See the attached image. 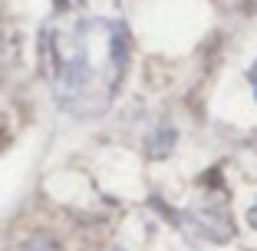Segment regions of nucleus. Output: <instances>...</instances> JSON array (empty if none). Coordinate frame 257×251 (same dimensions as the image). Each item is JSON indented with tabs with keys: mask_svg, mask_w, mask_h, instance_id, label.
I'll list each match as a JSON object with an SVG mask.
<instances>
[{
	"mask_svg": "<svg viewBox=\"0 0 257 251\" xmlns=\"http://www.w3.org/2000/svg\"><path fill=\"white\" fill-rule=\"evenodd\" d=\"M40 66L63 113L102 116L128 69V27L102 14H56L40 33Z\"/></svg>",
	"mask_w": 257,
	"mask_h": 251,
	"instance_id": "f257e3e1",
	"label": "nucleus"
},
{
	"mask_svg": "<svg viewBox=\"0 0 257 251\" xmlns=\"http://www.w3.org/2000/svg\"><path fill=\"white\" fill-rule=\"evenodd\" d=\"M247 83H250V93H254V99H257V60L250 63V69H247Z\"/></svg>",
	"mask_w": 257,
	"mask_h": 251,
	"instance_id": "f03ea898",
	"label": "nucleus"
},
{
	"mask_svg": "<svg viewBox=\"0 0 257 251\" xmlns=\"http://www.w3.org/2000/svg\"><path fill=\"white\" fill-rule=\"evenodd\" d=\"M247 221H250V228L257 231V198H254V205H250V212H247Z\"/></svg>",
	"mask_w": 257,
	"mask_h": 251,
	"instance_id": "7ed1b4c3",
	"label": "nucleus"
}]
</instances>
